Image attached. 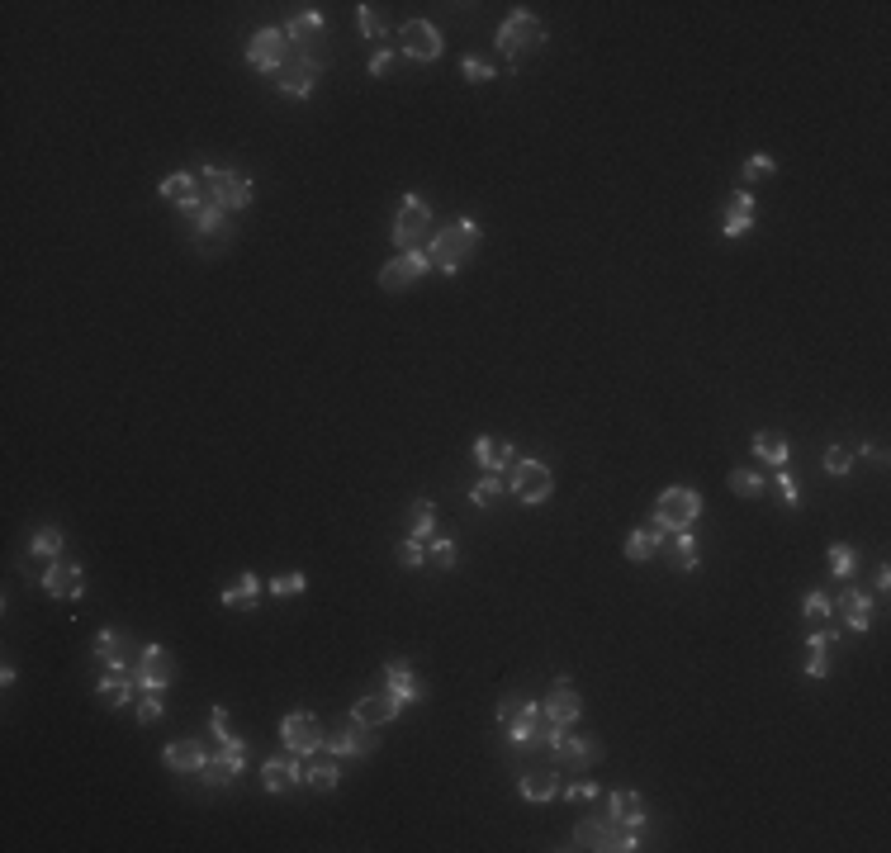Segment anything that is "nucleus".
Masks as SVG:
<instances>
[{
  "label": "nucleus",
  "instance_id": "1",
  "mask_svg": "<svg viewBox=\"0 0 891 853\" xmlns=\"http://www.w3.org/2000/svg\"><path fill=\"white\" fill-rule=\"evenodd\" d=\"M479 242H484V228L474 223V218H455L451 228H441L437 237H427V256H432V266L441 275H460V266L479 252Z\"/></svg>",
  "mask_w": 891,
  "mask_h": 853
},
{
  "label": "nucleus",
  "instance_id": "2",
  "mask_svg": "<svg viewBox=\"0 0 891 853\" xmlns=\"http://www.w3.org/2000/svg\"><path fill=\"white\" fill-rule=\"evenodd\" d=\"M195 181H200V200L204 204H219L223 214H237V209H247L256 195V185L247 171H233V166H200L195 171Z\"/></svg>",
  "mask_w": 891,
  "mask_h": 853
},
{
  "label": "nucleus",
  "instance_id": "3",
  "mask_svg": "<svg viewBox=\"0 0 891 853\" xmlns=\"http://www.w3.org/2000/svg\"><path fill=\"white\" fill-rule=\"evenodd\" d=\"M546 43V29H541V19L531 15V10H512L503 24H498V34H493V48L508 57L512 67L522 62V53H536Z\"/></svg>",
  "mask_w": 891,
  "mask_h": 853
},
{
  "label": "nucleus",
  "instance_id": "4",
  "mask_svg": "<svg viewBox=\"0 0 891 853\" xmlns=\"http://www.w3.org/2000/svg\"><path fill=\"white\" fill-rule=\"evenodd\" d=\"M508 493L522 503V508H541L550 493H555V474H550L546 460H536V455H522L517 465L508 470Z\"/></svg>",
  "mask_w": 891,
  "mask_h": 853
},
{
  "label": "nucleus",
  "instance_id": "5",
  "mask_svg": "<svg viewBox=\"0 0 891 853\" xmlns=\"http://www.w3.org/2000/svg\"><path fill=\"white\" fill-rule=\"evenodd\" d=\"M574 849H607V853H636L645 849L640 844V830H621L617 820L607 816H588L574 825Z\"/></svg>",
  "mask_w": 891,
  "mask_h": 853
},
{
  "label": "nucleus",
  "instance_id": "6",
  "mask_svg": "<svg viewBox=\"0 0 891 853\" xmlns=\"http://www.w3.org/2000/svg\"><path fill=\"white\" fill-rule=\"evenodd\" d=\"M650 517H655L659 531H669V536H673V531L692 527V522L702 517V493H697V489H664L655 498Z\"/></svg>",
  "mask_w": 891,
  "mask_h": 853
},
{
  "label": "nucleus",
  "instance_id": "7",
  "mask_svg": "<svg viewBox=\"0 0 891 853\" xmlns=\"http://www.w3.org/2000/svg\"><path fill=\"white\" fill-rule=\"evenodd\" d=\"M280 740H285L290 754L313 759V754H323V745H328V730H323V721H318L313 711H290V716H280Z\"/></svg>",
  "mask_w": 891,
  "mask_h": 853
},
{
  "label": "nucleus",
  "instance_id": "8",
  "mask_svg": "<svg viewBox=\"0 0 891 853\" xmlns=\"http://www.w3.org/2000/svg\"><path fill=\"white\" fill-rule=\"evenodd\" d=\"M394 247L399 252H408V247H422L427 237H432V209H427V200L422 195H403L399 204V214H394Z\"/></svg>",
  "mask_w": 891,
  "mask_h": 853
},
{
  "label": "nucleus",
  "instance_id": "9",
  "mask_svg": "<svg viewBox=\"0 0 891 853\" xmlns=\"http://www.w3.org/2000/svg\"><path fill=\"white\" fill-rule=\"evenodd\" d=\"M133 678H138V692H166L176 683V659L166 645H143V654L133 659Z\"/></svg>",
  "mask_w": 891,
  "mask_h": 853
},
{
  "label": "nucleus",
  "instance_id": "10",
  "mask_svg": "<svg viewBox=\"0 0 891 853\" xmlns=\"http://www.w3.org/2000/svg\"><path fill=\"white\" fill-rule=\"evenodd\" d=\"M294 57V43L285 29H256L252 38H247V62H252L256 72H275L280 76V67Z\"/></svg>",
  "mask_w": 891,
  "mask_h": 853
},
{
  "label": "nucleus",
  "instance_id": "11",
  "mask_svg": "<svg viewBox=\"0 0 891 853\" xmlns=\"http://www.w3.org/2000/svg\"><path fill=\"white\" fill-rule=\"evenodd\" d=\"M318 76H323V57L318 53H299L294 48V57L280 67V95H290V100H309L313 86H318Z\"/></svg>",
  "mask_w": 891,
  "mask_h": 853
},
{
  "label": "nucleus",
  "instance_id": "12",
  "mask_svg": "<svg viewBox=\"0 0 891 853\" xmlns=\"http://www.w3.org/2000/svg\"><path fill=\"white\" fill-rule=\"evenodd\" d=\"M43 593H48V598H86V569H81V564L76 560H67V555H57V560H48V569H43Z\"/></svg>",
  "mask_w": 891,
  "mask_h": 853
},
{
  "label": "nucleus",
  "instance_id": "13",
  "mask_svg": "<svg viewBox=\"0 0 891 853\" xmlns=\"http://www.w3.org/2000/svg\"><path fill=\"white\" fill-rule=\"evenodd\" d=\"M427 271H432V256H427V247H408V252H399L380 271V285L389 294H399V290H408V285H418Z\"/></svg>",
  "mask_w": 891,
  "mask_h": 853
},
{
  "label": "nucleus",
  "instance_id": "14",
  "mask_svg": "<svg viewBox=\"0 0 891 853\" xmlns=\"http://www.w3.org/2000/svg\"><path fill=\"white\" fill-rule=\"evenodd\" d=\"M375 726H361L356 716L346 721V726H337V730H328V754L332 759H365V754H375Z\"/></svg>",
  "mask_w": 891,
  "mask_h": 853
},
{
  "label": "nucleus",
  "instance_id": "15",
  "mask_svg": "<svg viewBox=\"0 0 891 853\" xmlns=\"http://www.w3.org/2000/svg\"><path fill=\"white\" fill-rule=\"evenodd\" d=\"M579 716H583V697L574 692L569 678H555L546 692V702H541V721H546V726H574Z\"/></svg>",
  "mask_w": 891,
  "mask_h": 853
},
{
  "label": "nucleus",
  "instance_id": "16",
  "mask_svg": "<svg viewBox=\"0 0 891 853\" xmlns=\"http://www.w3.org/2000/svg\"><path fill=\"white\" fill-rule=\"evenodd\" d=\"M399 53L413 57V62H437V57H441L437 24H427V19H408V24L399 29Z\"/></svg>",
  "mask_w": 891,
  "mask_h": 853
},
{
  "label": "nucleus",
  "instance_id": "17",
  "mask_svg": "<svg viewBox=\"0 0 891 853\" xmlns=\"http://www.w3.org/2000/svg\"><path fill=\"white\" fill-rule=\"evenodd\" d=\"M143 654V645L128 636V631H114V626H105L100 636H95V659L105 664V669H128L133 673V659Z\"/></svg>",
  "mask_w": 891,
  "mask_h": 853
},
{
  "label": "nucleus",
  "instance_id": "18",
  "mask_svg": "<svg viewBox=\"0 0 891 853\" xmlns=\"http://www.w3.org/2000/svg\"><path fill=\"white\" fill-rule=\"evenodd\" d=\"M261 782H266V792L285 797V792H294L304 782V759L299 754H275V759L261 763Z\"/></svg>",
  "mask_w": 891,
  "mask_h": 853
},
{
  "label": "nucleus",
  "instance_id": "19",
  "mask_svg": "<svg viewBox=\"0 0 891 853\" xmlns=\"http://www.w3.org/2000/svg\"><path fill=\"white\" fill-rule=\"evenodd\" d=\"M835 612H839V621H844L849 631H858V636L873 626V598H868L863 588H849V583H844V588H839V598H835Z\"/></svg>",
  "mask_w": 891,
  "mask_h": 853
},
{
  "label": "nucleus",
  "instance_id": "20",
  "mask_svg": "<svg viewBox=\"0 0 891 853\" xmlns=\"http://www.w3.org/2000/svg\"><path fill=\"white\" fill-rule=\"evenodd\" d=\"M399 711H403V702L394 697V692H365L361 702L351 707V716H356L361 726H389Z\"/></svg>",
  "mask_w": 891,
  "mask_h": 853
},
{
  "label": "nucleus",
  "instance_id": "21",
  "mask_svg": "<svg viewBox=\"0 0 891 853\" xmlns=\"http://www.w3.org/2000/svg\"><path fill=\"white\" fill-rule=\"evenodd\" d=\"M95 697H100L110 711H119V707H128V702L138 697V678H133L128 669H105V678L95 683Z\"/></svg>",
  "mask_w": 891,
  "mask_h": 853
},
{
  "label": "nucleus",
  "instance_id": "22",
  "mask_svg": "<svg viewBox=\"0 0 891 853\" xmlns=\"http://www.w3.org/2000/svg\"><path fill=\"white\" fill-rule=\"evenodd\" d=\"M474 460L484 474H508L517 465V446L512 441H493V436H479L474 441Z\"/></svg>",
  "mask_w": 891,
  "mask_h": 853
},
{
  "label": "nucleus",
  "instance_id": "23",
  "mask_svg": "<svg viewBox=\"0 0 891 853\" xmlns=\"http://www.w3.org/2000/svg\"><path fill=\"white\" fill-rule=\"evenodd\" d=\"M162 763L171 773H200L204 763H209V745L204 740H176V745L162 749Z\"/></svg>",
  "mask_w": 891,
  "mask_h": 853
},
{
  "label": "nucleus",
  "instance_id": "24",
  "mask_svg": "<svg viewBox=\"0 0 891 853\" xmlns=\"http://www.w3.org/2000/svg\"><path fill=\"white\" fill-rule=\"evenodd\" d=\"M190 223H195V237H200L204 247H214V242H228V237H233V223H228V214H223L219 204H200V209L190 214Z\"/></svg>",
  "mask_w": 891,
  "mask_h": 853
},
{
  "label": "nucleus",
  "instance_id": "25",
  "mask_svg": "<svg viewBox=\"0 0 891 853\" xmlns=\"http://www.w3.org/2000/svg\"><path fill=\"white\" fill-rule=\"evenodd\" d=\"M285 34H290V43L299 53H313L318 38H323V15H318L313 5H304V10H294V19L285 24Z\"/></svg>",
  "mask_w": 891,
  "mask_h": 853
},
{
  "label": "nucleus",
  "instance_id": "26",
  "mask_svg": "<svg viewBox=\"0 0 891 853\" xmlns=\"http://www.w3.org/2000/svg\"><path fill=\"white\" fill-rule=\"evenodd\" d=\"M162 200H171L181 214H195L200 209V181H195V171H176V176H166L162 181Z\"/></svg>",
  "mask_w": 891,
  "mask_h": 853
},
{
  "label": "nucleus",
  "instance_id": "27",
  "mask_svg": "<svg viewBox=\"0 0 891 853\" xmlns=\"http://www.w3.org/2000/svg\"><path fill=\"white\" fill-rule=\"evenodd\" d=\"M541 735H546V721H541V707L536 702H527V707L517 711L508 721V740L517 749H531V745H541Z\"/></svg>",
  "mask_w": 891,
  "mask_h": 853
},
{
  "label": "nucleus",
  "instance_id": "28",
  "mask_svg": "<svg viewBox=\"0 0 891 853\" xmlns=\"http://www.w3.org/2000/svg\"><path fill=\"white\" fill-rule=\"evenodd\" d=\"M517 797L536 801V806H541V801H555L560 797V773H555V768H531V773H522V778H517Z\"/></svg>",
  "mask_w": 891,
  "mask_h": 853
},
{
  "label": "nucleus",
  "instance_id": "29",
  "mask_svg": "<svg viewBox=\"0 0 891 853\" xmlns=\"http://www.w3.org/2000/svg\"><path fill=\"white\" fill-rule=\"evenodd\" d=\"M664 545H669V531H659V527H636L631 536H626V545H621V555H626L631 564H645V560H655Z\"/></svg>",
  "mask_w": 891,
  "mask_h": 853
},
{
  "label": "nucleus",
  "instance_id": "30",
  "mask_svg": "<svg viewBox=\"0 0 891 853\" xmlns=\"http://www.w3.org/2000/svg\"><path fill=\"white\" fill-rule=\"evenodd\" d=\"M384 692H394L403 707H413V702H422V683L413 678V669L403 664V659H389L384 664Z\"/></svg>",
  "mask_w": 891,
  "mask_h": 853
},
{
  "label": "nucleus",
  "instance_id": "31",
  "mask_svg": "<svg viewBox=\"0 0 891 853\" xmlns=\"http://www.w3.org/2000/svg\"><path fill=\"white\" fill-rule=\"evenodd\" d=\"M607 820H617L621 830H640L645 825V797L640 792H612L607 797Z\"/></svg>",
  "mask_w": 891,
  "mask_h": 853
},
{
  "label": "nucleus",
  "instance_id": "32",
  "mask_svg": "<svg viewBox=\"0 0 891 853\" xmlns=\"http://www.w3.org/2000/svg\"><path fill=\"white\" fill-rule=\"evenodd\" d=\"M555 754H560L564 768H593L602 759V745L598 740H583V735H564L560 745H555Z\"/></svg>",
  "mask_w": 891,
  "mask_h": 853
},
{
  "label": "nucleus",
  "instance_id": "33",
  "mask_svg": "<svg viewBox=\"0 0 891 853\" xmlns=\"http://www.w3.org/2000/svg\"><path fill=\"white\" fill-rule=\"evenodd\" d=\"M754 228V190H735L730 195V209H726V237H745Z\"/></svg>",
  "mask_w": 891,
  "mask_h": 853
},
{
  "label": "nucleus",
  "instance_id": "34",
  "mask_svg": "<svg viewBox=\"0 0 891 853\" xmlns=\"http://www.w3.org/2000/svg\"><path fill=\"white\" fill-rule=\"evenodd\" d=\"M256 598H261V579H256V574H242L233 588H223L219 593V602L228 607V612H247V607H256Z\"/></svg>",
  "mask_w": 891,
  "mask_h": 853
},
{
  "label": "nucleus",
  "instance_id": "35",
  "mask_svg": "<svg viewBox=\"0 0 891 853\" xmlns=\"http://www.w3.org/2000/svg\"><path fill=\"white\" fill-rule=\"evenodd\" d=\"M754 455H759L764 465H773V470H787V460H792V446H787L778 432H759V436H754Z\"/></svg>",
  "mask_w": 891,
  "mask_h": 853
},
{
  "label": "nucleus",
  "instance_id": "36",
  "mask_svg": "<svg viewBox=\"0 0 891 853\" xmlns=\"http://www.w3.org/2000/svg\"><path fill=\"white\" fill-rule=\"evenodd\" d=\"M432 536H437V503H432V498H418V503H413V527H408V541H432Z\"/></svg>",
  "mask_w": 891,
  "mask_h": 853
},
{
  "label": "nucleus",
  "instance_id": "37",
  "mask_svg": "<svg viewBox=\"0 0 891 853\" xmlns=\"http://www.w3.org/2000/svg\"><path fill=\"white\" fill-rule=\"evenodd\" d=\"M62 550H67V536L57 527H38L34 536H29V555H34V560H57Z\"/></svg>",
  "mask_w": 891,
  "mask_h": 853
},
{
  "label": "nucleus",
  "instance_id": "38",
  "mask_svg": "<svg viewBox=\"0 0 891 853\" xmlns=\"http://www.w3.org/2000/svg\"><path fill=\"white\" fill-rule=\"evenodd\" d=\"M304 782H309L313 792H332L337 782H342V768L332 759H323V763H304Z\"/></svg>",
  "mask_w": 891,
  "mask_h": 853
},
{
  "label": "nucleus",
  "instance_id": "39",
  "mask_svg": "<svg viewBox=\"0 0 891 853\" xmlns=\"http://www.w3.org/2000/svg\"><path fill=\"white\" fill-rule=\"evenodd\" d=\"M669 545H673V550H678V569H683V574H692V569L702 564V555H697V536H692V527L673 531V536H669Z\"/></svg>",
  "mask_w": 891,
  "mask_h": 853
},
{
  "label": "nucleus",
  "instance_id": "40",
  "mask_svg": "<svg viewBox=\"0 0 891 853\" xmlns=\"http://www.w3.org/2000/svg\"><path fill=\"white\" fill-rule=\"evenodd\" d=\"M730 493H735V498H759V493L768 489V479L759 470H730Z\"/></svg>",
  "mask_w": 891,
  "mask_h": 853
},
{
  "label": "nucleus",
  "instance_id": "41",
  "mask_svg": "<svg viewBox=\"0 0 891 853\" xmlns=\"http://www.w3.org/2000/svg\"><path fill=\"white\" fill-rule=\"evenodd\" d=\"M503 493H508L503 474H484V479H479V484L470 489V503H474V508H493V503H498Z\"/></svg>",
  "mask_w": 891,
  "mask_h": 853
},
{
  "label": "nucleus",
  "instance_id": "42",
  "mask_svg": "<svg viewBox=\"0 0 891 853\" xmlns=\"http://www.w3.org/2000/svg\"><path fill=\"white\" fill-rule=\"evenodd\" d=\"M830 579H854V545H830Z\"/></svg>",
  "mask_w": 891,
  "mask_h": 853
},
{
  "label": "nucleus",
  "instance_id": "43",
  "mask_svg": "<svg viewBox=\"0 0 891 853\" xmlns=\"http://www.w3.org/2000/svg\"><path fill=\"white\" fill-rule=\"evenodd\" d=\"M427 560L437 564V569H455V541L451 536H432V541H427Z\"/></svg>",
  "mask_w": 891,
  "mask_h": 853
},
{
  "label": "nucleus",
  "instance_id": "44",
  "mask_svg": "<svg viewBox=\"0 0 891 853\" xmlns=\"http://www.w3.org/2000/svg\"><path fill=\"white\" fill-rule=\"evenodd\" d=\"M195 778H200L204 787H209V792H223V787L233 782V773H228V763H223V759H209V763L200 768V773H195Z\"/></svg>",
  "mask_w": 891,
  "mask_h": 853
},
{
  "label": "nucleus",
  "instance_id": "45",
  "mask_svg": "<svg viewBox=\"0 0 891 853\" xmlns=\"http://www.w3.org/2000/svg\"><path fill=\"white\" fill-rule=\"evenodd\" d=\"M356 24H361L365 38H384V34H389V24H384V15L375 10V5H356Z\"/></svg>",
  "mask_w": 891,
  "mask_h": 853
},
{
  "label": "nucleus",
  "instance_id": "46",
  "mask_svg": "<svg viewBox=\"0 0 891 853\" xmlns=\"http://www.w3.org/2000/svg\"><path fill=\"white\" fill-rule=\"evenodd\" d=\"M854 460H858V455L849 451V446H830V451H825V474H835V479H844V474L854 470Z\"/></svg>",
  "mask_w": 891,
  "mask_h": 853
},
{
  "label": "nucleus",
  "instance_id": "47",
  "mask_svg": "<svg viewBox=\"0 0 891 853\" xmlns=\"http://www.w3.org/2000/svg\"><path fill=\"white\" fill-rule=\"evenodd\" d=\"M166 707H162V692H138V721L152 726V721H162Z\"/></svg>",
  "mask_w": 891,
  "mask_h": 853
},
{
  "label": "nucleus",
  "instance_id": "48",
  "mask_svg": "<svg viewBox=\"0 0 891 853\" xmlns=\"http://www.w3.org/2000/svg\"><path fill=\"white\" fill-rule=\"evenodd\" d=\"M304 588H309V579H304V574H275V579H271V593H275V598H299Z\"/></svg>",
  "mask_w": 891,
  "mask_h": 853
},
{
  "label": "nucleus",
  "instance_id": "49",
  "mask_svg": "<svg viewBox=\"0 0 891 853\" xmlns=\"http://www.w3.org/2000/svg\"><path fill=\"white\" fill-rule=\"evenodd\" d=\"M460 72H465V81H474V86H489L493 81V67L484 57H460Z\"/></svg>",
  "mask_w": 891,
  "mask_h": 853
},
{
  "label": "nucleus",
  "instance_id": "50",
  "mask_svg": "<svg viewBox=\"0 0 891 853\" xmlns=\"http://www.w3.org/2000/svg\"><path fill=\"white\" fill-rule=\"evenodd\" d=\"M801 612H806V621H825V617H835V602L825 598V593H806Z\"/></svg>",
  "mask_w": 891,
  "mask_h": 853
},
{
  "label": "nucleus",
  "instance_id": "51",
  "mask_svg": "<svg viewBox=\"0 0 891 853\" xmlns=\"http://www.w3.org/2000/svg\"><path fill=\"white\" fill-rule=\"evenodd\" d=\"M394 555H399L403 569H422V564H427V545H422V541H399Z\"/></svg>",
  "mask_w": 891,
  "mask_h": 853
},
{
  "label": "nucleus",
  "instance_id": "52",
  "mask_svg": "<svg viewBox=\"0 0 891 853\" xmlns=\"http://www.w3.org/2000/svg\"><path fill=\"white\" fill-rule=\"evenodd\" d=\"M773 489H778V498L787 503V508H797V503H801V489H797V479H792V470L773 474Z\"/></svg>",
  "mask_w": 891,
  "mask_h": 853
},
{
  "label": "nucleus",
  "instance_id": "53",
  "mask_svg": "<svg viewBox=\"0 0 891 853\" xmlns=\"http://www.w3.org/2000/svg\"><path fill=\"white\" fill-rule=\"evenodd\" d=\"M773 171H778V162H773L768 152H754V157L745 162V181L754 185V181H764V176H773Z\"/></svg>",
  "mask_w": 891,
  "mask_h": 853
},
{
  "label": "nucleus",
  "instance_id": "54",
  "mask_svg": "<svg viewBox=\"0 0 891 853\" xmlns=\"http://www.w3.org/2000/svg\"><path fill=\"white\" fill-rule=\"evenodd\" d=\"M527 707V697H522V692H508V697H503V702H498V721H503V726H508L512 716H517V711Z\"/></svg>",
  "mask_w": 891,
  "mask_h": 853
},
{
  "label": "nucleus",
  "instance_id": "55",
  "mask_svg": "<svg viewBox=\"0 0 891 853\" xmlns=\"http://www.w3.org/2000/svg\"><path fill=\"white\" fill-rule=\"evenodd\" d=\"M394 57H399V48H380V53L370 57V76H389V67H394Z\"/></svg>",
  "mask_w": 891,
  "mask_h": 853
},
{
  "label": "nucleus",
  "instance_id": "56",
  "mask_svg": "<svg viewBox=\"0 0 891 853\" xmlns=\"http://www.w3.org/2000/svg\"><path fill=\"white\" fill-rule=\"evenodd\" d=\"M839 640V626H825V631H816L811 636V654H830V645Z\"/></svg>",
  "mask_w": 891,
  "mask_h": 853
},
{
  "label": "nucleus",
  "instance_id": "57",
  "mask_svg": "<svg viewBox=\"0 0 891 853\" xmlns=\"http://www.w3.org/2000/svg\"><path fill=\"white\" fill-rule=\"evenodd\" d=\"M598 797V787L593 782H574V787H564V801H593Z\"/></svg>",
  "mask_w": 891,
  "mask_h": 853
},
{
  "label": "nucleus",
  "instance_id": "58",
  "mask_svg": "<svg viewBox=\"0 0 891 853\" xmlns=\"http://www.w3.org/2000/svg\"><path fill=\"white\" fill-rule=\"evenodd\" d=\"M830 673V654H811L806 659V678H825Z\"/></svg>",
  "mask_w": 891,
  "mask_h": 853
},
{
  "label": "nucleus",
  "instance_id": "59",
  "mask_svg": "<svg viewBox=\"0 0 891 853\" xmlns=\"http://www.w3.org/2000/svg\"><path fill=\"white\" fill-rule=\"evenodd\" d=\"M873 588H877V593H887V588H891V569H887V564H877V574H873Z\"/></svg>",
  "mask_w": 891,
  "mask_h": 853
},
{
  "label": "nucleus",
  "instance_id": "60",
  "mask_svg": "<svg viewBox=\"0 0 891 853\" xmlns=\"http://www.w3.org/2000/svg\"><path fill=\"white\" fill-rule=\"evenodd\" d=\"M15 678H19L15 664H5V669H0V688H15Z\"/></svg>",
  "mask_w": 891,
  "mask_h": 853
}]
</instances>
